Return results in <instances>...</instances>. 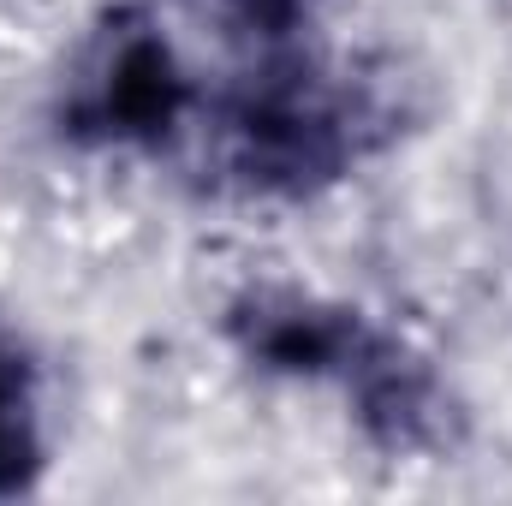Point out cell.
I'll return each instance as SVG.
<instances>
[{"label":"cell","instance_id":"cell-1","mask_svg":"<svg viewBox=\"0 0 512 506\" xmlns=\"http://www.w3.org/2000/svg\"><path fill=\"white\" fill-rule=\"evenodd\" d=\"M36 465H42V441H36L30 381H24V364L0 346V495L30 489Z\"/></svg>","mask_w":512,"mask_h":506}]
</instances>
